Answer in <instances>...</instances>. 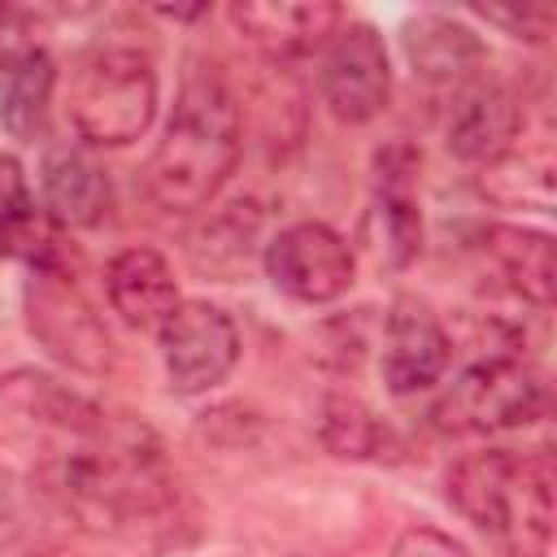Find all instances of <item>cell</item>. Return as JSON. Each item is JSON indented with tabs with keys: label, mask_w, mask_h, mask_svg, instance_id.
<instances>
[{
	"label": "cell",
	"mask_w": 557,
	"mask_h": 557,
	"mask_svg": "<svg viewBox=\"0 0 557 557\" xmlns=\"http://www.w3.org/2000/svg\"><path fill=\"white\" fill-rule=\"evenodd\" d=\"M48 492L91 531H117L170 505V474L161 448L144 426L100 422L96 431L65 435L48 457Z\"/></svg>",
	"instance_id": "1"
},
{
	"label": "cell",
	"mask_w": 557,
	"mask_h": 557,
	"mask_svg": "<svg viewBox=\"0 0 557 557\" xmlns=\"http://www.w3.org/2000/svg\"><path fill=\"white\" fill-rule=\"evenodd\" d=\"M244 148V122L231 87L213 65H191L183 74L174 113L165 122V135L152 148V161L144 170L148 196L165 213H196L205 209L226 178L235 174Z\"/></svg>",
	"instance_id": "2"
},
{
	"label": "cell",
	"mask_w": 557,
	"mask_h": 557,
	"mask_svg": "<svg viewBox=\"0 0 557 557\" xmlns=\"http://www.w3.org/2000/svg\"><path fill=\"white\" fill-rule=\"evenodd\" d=\"M448 500L505 557H544L553 540V457L535 453H466L448 470Z\"/></svg>",
	"instance_id": "3"
},
{
	"label": "cell",
	"mask_w": 557,
	"mask_h": 557,
	"mask_svg": "<svg viewBox=\"0 0 557 557\" xmlns=\"http://www.w3.org/2000/svg\"><path fill=\"white\" fill-rule=\"evenodd\" d=\"M157 117L152 57L131 44H100L70 78V122L87 144H135Z\"/></svg>",
	"instance_id": "4"
},
{
	"label": "cell",
	"mask_w": 557,
	"mask_h": 557,
	"mask_svg": "<svg viewBox=\"0 0 557 557\" xmlns=\"http://www.w3.org/2000/svg\"><path fill=\"white\" fill-rule=\"evenodd\" d=\"M540 409H544L540 374L522 366V357L505 352V357L470 361L457 374V383L440 396L431 418L440 431L453 435H487V431L527 426L531 418H540Z\"/></svg>",
	"instance_id": "5"
},
{
	"label": "cell",
	"mask_w": 557,
	"mask_h": 557,
	"mask_svg": "<svg viewBox=\"0 0 557 557\" xmlns=\"http://www.w3.org/2000/svg\"><path fill=\"white\" fill-rule=\"evenodd\" d=\"M26 326L48 357L78 374H104L113 366V339L104 322L57 261H39L26 278Z\"/></svg>",
	"instance_id": "6"
},
{
	"label": "cell",
	"mask_w": 557,
	"mask_h": 557,
	"mask_svg": "<svg viewBox=\"0 0 557 557\" xmlns=\"http://www.w3.org/2000/svg\"><path fill=\"white\" fill-rule=\"evenodd\" d=\"M161 361L170 387L178 396H200L218 387L239 361V331L222 305L178 300V309L161 322Z\"/></svg>",
	"instance_id": "7"
},
{
	"label": "cell",
	"mask_w": 557,
	"mask_h": 557,
	"mask_svg": "<svg viewBox=\"0 0 557 557\" xmlns=\"http://www.w3.org/2000/svg\"><path fill=\"white\" fill-rule=\"evenodd\" d=\"M39 17L17 4H0V122L13 139L44 135L57 65L35 39Z\"/></svg>",
	"instance_id": "8"
},
{
	"label": "cell",
	"mask_w": 557,
	"mask_h": 557,
	"mask_svg": "<svg viewBox=\"0 0 557 557\" xmlns=\"http://www.w3.org/2000/svg\"><path fill=\"white\" fill-rule=\"evenodd\" d=\"M265 274L300 305L339 300L357 278V257L326 222H292L265 244Z\"/></svg>",
	"instance_id": "9"
},
{
	"label": "cell",
	"mask_w": 557,
	"mask_h": 557,
	"mask_svg": "<svg viewBox=\"0 0 557 557\" xmlns=\"http://www.w3.org/2000/svg\"><path fill=\"white\" fill-rule=\"evenodd\" d=\"M318 87L326 109L339 122H370L383 113L387 91H392V70H387V48L383 35L370 22H344L331 44L322 48V70Z\"/></svg>",
	"instance_id": "10"
},
{
	"label": "cell",
	"mask_w": 557,
	"mask_h": 557,
	"mask_svg": "<svg viewBox=\"0 0 557 557\" xmlns=\"http://www.w3.org/2000/svg\"><path fill=\"white\" fill-rule=\"evenodd\" d=\"M231 22L270 61H296L331 44L344 9L331 0H239L231 4Z\"/></svg>",
	"instance_id": "11"
},
{
	"label": "cell",
	"mask_w": 557,
	"mask_h": 557,
	"mask_svg": "<svg viewBox=\"0 0 557 557\" xmlns=\"http://www.w3.org/2000/svg\"><path fill=\"white\" fill-rule=\"evenodd\" d=\"M453 357V339L440 326V318L413 300L400 296L383 326V383L392 396H413L440 383L444 366Z\"/></svg>",
	"instance_id": "12"
},
{
	"label": "cell",
	"mask_w": 557,
	"mask_h": 557,
	"mask_svg": "<svg viewBox=\"0 0 557 557\" xmlns=\"http://www.w3.org/2000/svg\"><path fill=\"white\" fill-rule=\"evenodd\" d=\"M518 126H522V109H518V96L505 87V83H492V78H474L466 83L453 104H448V117H444V144L457 161H474V165H487L496 157H505L518 139Z\"/></svg>",
	"instance_id": "13"
},
{
	"label": "cell",
	"mask_w": 557,
	"mask_h": 557,
	"mask_svg": "<svg viewBox=\"0 0 557 557\" xmlns=\"http://www.w3.org/2000/svg\"><path fill=\"white\" fill-rule=\"evenodd\" d=\"M418 170H422V152L409 144H387L374 157V218L392 265H409L422 252V209L413 196Z\"/></svg>",
	"instance_id": "14"
},
{
	"label": "cell",
	"mask_w": 557,
	"mask_h": 557,
	"mask_svg": "<svg viewBox=\"0 0 557 557\" xmlns=\"http://www.w3.org/2000/svg\"><path fill=\"white\" fill-rule=\"evenodd\" d=\"M104 292L113 313L135 331H161L178 309V283L157 248H122L104 270Z\"/></svg>",
	"instance_id": "15"
},
{
	"label": "cell",
	"mask_w": 557,
	"mask_h": 557,
	"mask_svg": "<svg viewBox=\"0 0 557 557\" xmlns=\"http://www.w3.org/2000/svg\"><path fill=\"white\" fill-rule=\"evenodd\" d=\"M44 213L52 226H65V231H83V226H96L104 213H109V200H113V187H109V174L83 152V148H48L44 157Z\"/></svg>",
	"instance_id": "16"
},
{
	"label": "cell",
	"mask_w": 557,
	"mask_h": 557,
	"mask_svg": "<svg viewBox=\"0 0 557 557\" xmlns=\"http://www.w3.org/2000/svg\"><path fill=\"white\" fill-rule=\"evenodd\" d=\"M400 44H405L413 74L426 83H466L487 57L483 39L466 22L444 17V13H422L418 22H409Z\"/></svg>",
	"instance_id": "17"
},
{
	"label": "cell",
	"mask_w": 557,
	"mask_h": 557,
	"mask_svg": "<svg viewBox=\"0 0 557 557\" xmlns=\"http://www.w3.org/2000/svg\"><path fill=\"white\" fill-rule=\"evenodd\" d=\"M0 400L9 409H17L22 418L39 422V426H52L57 435H83V431H96L104 422V413L83 392L57 383L44 370H13V374H4L0 379Z\"/></svg>",
	"instance_id": "18"
},
{
	"label": "cell",
	"mask_w": 557,
	"mask_h": 557,
	"mask_svg": "<svg viewBox=\"0 0 557 557\" xmlns=\"http://www.w3.org/2000/svg\"><path fill=\"white\" fill-rule=\"evenodd\" d=\"M487 252L496 257L500 274L509 278V287L531 300V305H553V287H557V252L553 239L544 231L531 226H487Z\"/></svg>",
	"instance_id": "19"
},
{
	"label": "cell",
	"mask_w": 557,
	"mask_h": 557,
	"mask_svg": "<svg viewBox=\"0 0 557 557\" xmlns=\"http://www.w3.org/2000/svg\"><path fill=\"white\" fill-rule=\"evenodd\" d=\"M48 244H52L48 213H44V205H35L17 157H0V252L26 257L30 265H39V261H52Z\"/></svg>",
	"instance_id": "20"
},
{
	"label": "cell",
	"mask_w": 557,
	"mask_h": 557,
	"mask_svg": "<svg viewBox=\"0 0 557 557\" xmlns=\"http://www.w3.org/2000/svg\"><path fill=\"white\" fill-rule=\"evenodd\" d=\"M326 453L348 457V461H370L392 448L387 422L357 396H331L322 405V426H318Z\"/></svg>",
	"instance_id": "21"
},
{
	"label": "cell",
	"mask_w": 557,
	"mask_h": 557,
	"mask_svg": "<svg viewBox=\"0 0 557 557\" xmlns=\"http://www.w3.org/2000/svg\"><path fill=\"white\" fill-rule=\"evenodd\" d=\"M479 187L492 200H500V205H535V209H548L553 205V165L544 157H531V152H522V157L505 152V157H496V161L483 165Z\"/></svg>",
	"instance_id": "22"
},
{
	"label": "cell",
	"mask_w": 557,
	"mask_h": 557,
	"mask_svg": "<svg viewBox=\"0 0 557 557\" xmlns=\"http://www.w3.org/2000/svg\"><path fill=\"white\" fill-rule=\"evenodd\" d=\"M252 235H257V205H252V200H235V205H226V209L200 231V239H205V248H209V265L222 270V257H231L226 265L248 261V244H252Z\"/></svg>",
	"instance_id": "23"
},
{
	"label": "cell",
	"mask_w": 557,
	"mask_h": 557,
	"mask_svg": "<svg viewBox=\"0 0 557 557\" xmlns=\"http://www.w3.org/2000/svg\"><path fill=\"white\" fill-rule=\"evenodd\" d=\"M392 557H470V553L466 544H457L435 527H405L392 544Z\"/></svg>",
	"instance_id": "24"
},
{
	"label": "cell",
	"mask_w": 557,
	"mask_h": 557,
	"mask_svg": "<svg viewBox=\"0 0 557 557\" xmlns=\"http://www.w3.org/2000/svg\"><path fill=\"white\" fill-rule=\"evenodd\" d=\"M26 531V496L17 487V479L0 466V548L13 544Z\"/></svg>",
	"instance_id": "25"
},
{
	"label": "cell",
	"mask_w": 557,
	"mask_h": 557,
	"mask_svg": "<svg viewBox=\"0 0 557 557\" xmlns=\"http://www.w3.org/2000/svg\"><path fill=\"white\" fill-rule=\"evenodd\" d=\"M487 22H496V26H505L509 35H518V39H544L548 35V22H553V13L548 9H522V13H509V9H479Z\"/></svg>",
	"instance_id": "26"
}]
</instances>
